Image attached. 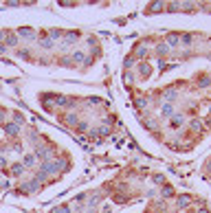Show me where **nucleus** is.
Returning <instances> with one entry per match:
<instances>
[{
  "label": "nucleus",
  "instance_id": "0eeeda50",
  "mask_svg": "<svg viewBox=\"0 0 211 213\" xmlns=\"http://www.w3.org/2000/svg\"><path fill=\"white\" fill-rule=\"evenodd\" d=\"M169 46H178V38L176 35H169Z\"/></svg>",
  "mask_w": 211,
  "mask_h": 213
},
{
  "label": "nucleus",
  "instance_id": "f257e3e1",
  "mask_svg": "<svg viewBox=\"0 0 211 213\" xmlns=\"http://www.w3.org/2000/svg\"><path fill=\"white\" fill-rule=\"evenodd\" d=\"M11 171H13L15 176H20V174L24 171V165H20V163H15V165H13V167H11Z\"/></svg>",
  "mask_w": 211,
  "mask_h": 213
},
{
  "label": "nucleus",
  "instance_id": "f03ea898",
  "mask_svg": "<svg viewBox=\"0 0 211 213\" xmlns=\"http://www.w3.org/2000/svg\"><path fill=\"white\" fill-rule=\"evenodd\" d=\"M141 73H143V77H150L152 66H150V64H143V66H141Z\"/></svg>",
  "mask_w": 211,
  "mask_h": 213
},
{
  "label": "nucleus",
  "instance_id": "39448f33",
  "mask_svg": "<svg viewBox=\"0 0 211 213\" xmlns=\"http://www.w3.org/2000/svg\"><path fill=\"white\" fill-rule=\"evenodd\" d=\"M161 114H163V117H169V114H172V106L167 103V106L163 108V112H161Z\"/></svg>",
  "mask_w": 211,
  "mask_h": 213
},
{
  "label": "nucleus",
  "instance_id": "423d86ee",
  "mask_svg": "<svg viewBox=\"0 0 211 213\" xmlns=\"http://www.w3.org/2000/svg\"><path fill=\"white\" fill-rule=\"evenodd\" d=\"M187 202H189V198H187V196H182V198L178 200V207L182 209V207H185V205H187Z\"/></svg>",
  "mask_w": 211,
  "mask_h": 213
},
{
  "label": "nucleus",
  "instance_id": "9b49d317",
  "mask_svg": "<svg viewBox=\"0 0 211 213\" xmlns=\"http://www.w3.org/2000/svg\"><path fill=\"white\" fill-rule=\"evenodd\" d=\"M207 169H211V163H209V165H207Z\"/></svg>",
  "mask_w": 211,
  "mask_h": 213
},
{
  "label": "nucleus",
  "instance_id": "9d476101",
  "mask_svg": "<svg viewBox=\"0 0 211 213\" xmlns=\"http://www.w3.org/2000/svg\"><path fill=\"white\" fill-rule=\"evenodd\" d=\"M101 213H112V211H110V209H108V207H106V209H104V211H101Z\"/></svg>",
  "mask_w": 211,
  "mask_h": 213
},
{
  "label": "nucleus",
  "instance_id": "20e7f679",
  "mask_svg": "<svg viewBox=\"0 0 211 213\" xmlns=\"http://www.w3.org/2000/svg\"><path fill=\"white\" fill-rule=\"evenodd\" d=\"M33 161H35V156H33V154L24 156V165H26V167H31V165H33Z\"/></svg>",
  "mask_w": 211,
  "mask_h": 213
},
{
  "label": "nucleus",
  "instance_id": "7ed1b4c3",
  "mask_svg": "<svg viewBox=\"0 0 211 213\" xmlns=\"http://www.w3.org/2000/svg\"><path fill=\"white\" fill-rule=\"evenodd\" d=\"M180 123H182V117H180V114H178V117H176V119H172V123H169V125H172V127H174V130H176V127H180Z\"/></svg>",
  "mask_w": 211,
  "mask_h": 213
},
{
  "label": "nucleus",
  "instance_id": "f8f14e48",
  "mask_svg": "<svg viewBox=\"0 0 211 213\" xmlns=\"http://www.w3.org/2000/svg\"><path fill=\"white\" fill-rule=\"evenodd\" d=\"M200 213H209V211H205V209H202V211H200Z\"/></svg>",
  "mask_w": 211,
  "mask_h": 213
},
{
  "label": "nucleus",
  "instance_id": "1a4fd4ad",
  "mask_svg": "<svg viewBox=\"0 0 211 213\" xmlns=\"http://www.w3.org/2000/svg\"><path fill=\"white\" fill-rule=\"evenodd\" d=\"M198 84H200V86H207V84H209V77H200Z\"/></svg>",
  "mask_w": 211,
  "mask_h": 213
},
{
  "label": "nucleus",
  "instance_id": "6e6552de",
  "mask_svg": "<svg viewBox=\"0 0 211 213\" xmlns=\"http://www.w3.org/2000/svg\"><path fill=\"white\" fill-rule=\"evenodd\" d=\"M156 53H158V55H165V53H167V46H165V44H161L158 49H156Z\"/></svg>",
  "mask_w": 211,
  "mask_h": 213
}]
</instances>
